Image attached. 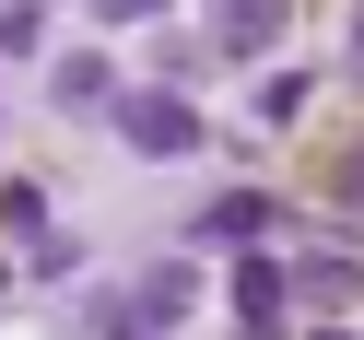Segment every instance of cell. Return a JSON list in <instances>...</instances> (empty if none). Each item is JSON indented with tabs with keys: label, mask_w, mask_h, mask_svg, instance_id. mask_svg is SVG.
Listing matches in <instances>:
<instances>
[{
	"label": "cell",
	"mask_w": 364,
	"mask_h": 340,
	"mask_svg": "<svg viewBox=\"0 0 364 340\" xmlns=\"http://www.w3.org/2000/svg\"><path fill=\"white\" fill-rule=\"evenodd\" d=\"M0 223H12V235H36V246H48V199H36L24 176H12V188H0Z\"/></svg>",
	"instance_id": "cell-9"
},
{
	"label": "cell",
	"mask_w": 364,
	"mask_h": 340,
	"mask_svg": "<svg viewBox=\"0 0 364 340\" xmlns=\"http://www.w3.org/2000/svg\"><path fill=\"white\" fill-rule=\"evenodd\" d=\"M306 340H353V329H306Z\"/></svg>",
	"instance_id": "cell-12"
},
{
	"label": "cell",
	"mask_w": 364,
	"mask_h": 340,
	"mask_svg": "<svg viewBox=\"0 0 364 340\" xmlns=\"http://www.w3.org/2000/svg\"><path fill=\"white\" fill-rule=\"evenodd\" d=\"M282 24H294V0H212V48L223 59H259Z\"/></svg>",
	"instance_id": "cell-3"
},
{
	"label": "cell",
	"mask_w": 364,
	"mask_h": 340,
	"mask_svg": "<svg viewBox=\"0 0 364 340\" xmlns=\"http://www.w3.org/2000/svg\"><path fill=\"white\" fill-rule=\"evenodd\" d=\"M48 94L71 106V118H118V71H106V59H59V71H48Z\"/></svg>",
	"instance_id": "cell-5"
},
{
	"label": "cell",
	"mask_w": 364,
	"mask_h": 340,
	"mask_svg": "<svg viewBox=\"0 0 364 340\" xmlns=\"http://www.w3.org/2000/svg\"><path fill=\"white\" fill-rule=\"evenodd\" d=\"M341 199H353V212H364V141L341 153Z\"/></svg>",
	"instance_id": "cell-11"
},
{
	"label": "cell",
	"mask_w": 364,
	"mask_h": 340,
	"mask_svg": "<svg viewBox=\"0 0 364 340\" xmlns=\"http://www.w3.org/2000/svg\"><path fill=\"white\" fill-rule=\"evenodd\" d=\"M259 235H270V188H235L188 223V246H259Z\"/></svg>",
	"instance_id": "cell-4"
},
{
	"label": "cell",
	"mask_w": 364,
	"mask_h": 340,
	"mask_svg": "<svg viewBox=\"0 0 364 340\" xmlns=\"http://www.w3.org/2000/svg\"><path fill=\"white\" fill-rule=\"evenodd\" d=\"M282 293H294V305H353L364 270L353 258H282Z\"/></svg>",
	"instance_id": "cell-6"
},
{
	"label": "cell",
	"mask_w": 364,
	"mask_h": 340,
	"mask_svg": "<svg viewBox=\"0 0 364 340\" xmlns=\"http://www.w3.org/2000/svg\"><path fill=\"white\" fill-rule=\"evenodd\" d=\"M188 305H200L188 270H141V282H118V293H82V305H71V340H165Z\"/></svg>",
	"instance_id": "cell-1"
},
{
	"label": "cell",
	"mask_w": 364,
	"mask_h": 340,
	"mask_svg": "<svg viewBox=\"0 0 364 340\" xmlns=\"http://www.w3.org/2000/svg\"><path fill=\"white\" fill-rule=\"evenodd\" d=\"M235 305H247V329H270V317H282V258H247L235 270Z\"/></svg>",
	"instance_id": "cell-7"
},
{
	"label": "cell",
	"mask_w": 364,
	"mask_h": 340,
	"mask_svg": "<svg viewBox=\"0 0 364 340\" xmlns=\"http://www.w3.org/2000/svg\"><path fill=\"white\" fill-rule=\"evenodd\" d=\"M306 94H317L306 71H270V82H259V129H294V118H306Z\"/></svg>",
	"instance_id": "cell-8"
},
{
	"label": "cell",
	"mask_w": 364,
	"mask_h": 340,
	"mask_svg": "<svg viewBox=\"0 0 364 340\" xmlns=\"http://www.w3.org/2000/svg\"><path fill=\"white\" fill-rule=\"evenodd\" d=\"M118 141L153 153V165H176V153H200V106L188 94H129L118 82Z\"/></svg>",
	"instance_id": "cell-2"
},
{
	"label": "cell",
	"mask_w": 364,
	"mask_h": 340,
	"mask_svg": "<svg viewBox=\"0 0 364 340\" xmlns=\"http://www.w3.org/2000/svg\"><path fill=\"white\" fill-rule=\"evenodd\" d=\"M165 0H95V24H153Z\"/></svg>",
	"instance_id": "cell-10"
},
{
	"label": "cell",
	"mask_w": 364,
	"mask_h": 340,
	"mask_svg": "<svg viewBox=\"0 0 364 340\" xmlns=\"http://www.w3.org/2000/svg\"><path fill=\"white\" fill-rule=\"evenodd\" d=\"M247 340H270V329H247Z\"/></svg>",
	"instance_id": "cell-13"
}]
</instances>
